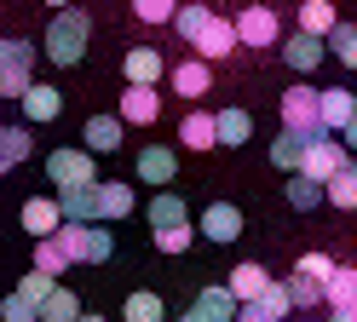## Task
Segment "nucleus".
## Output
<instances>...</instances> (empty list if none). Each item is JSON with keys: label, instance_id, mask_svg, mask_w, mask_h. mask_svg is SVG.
I'll use <instances>...</instances> for the list:
<instances>
[{"label": "nucleus", "instance_id": "nucleus-1", "mask_svg": "<svg viewBox=\"0 0 357 322\" xmlns=\"http://www.w3.org/2000/svg\"><path fill=\"white\" fill-rule=\"evenodd\" d=\"M86 40H93V17H86L81 6L52 12V23H47V58H52L58 69H75V63L86 58Z\"/></svg>", "mask_w": 357, "mask_h": 322}, {"label": "nucleus", "instance_id": "nucleus-2", "mask_svg": "<svg viewBox=\"0 0 357 322\" xmlns=\"http://www.w3.org/2000/svg\"><path fill=\"white\" fill-rule=\"evenodd\" d=\"M277 109H282V127L288 132H311V138L323 132V86H305V81L288 86Z\"/></svg>", "mask_w": 357, "mask_h": 322}, {"label": "nucleus", "instance_id": "nucleus-3", "mask_svg": "<svg viewBox=\"0 0 357 322\" xmlns=\"http://www.w3.org/2000/svg\"><path fill=\"white\" fill-rule=\"evenodd\" d=\"M47 178L58 184H98V161H93V150H75V144H63V150H52L47 155Z\"/></svg>", "mask_w": 357, "mask_h": 322}, {"label": "nucleus", "instance_id": "nucleus-4", "mask_svg": "<svg viewBox=\"0 0 357 322\" xmlns=\"http://www.w3.org/2000/svg\"><path fill=\"white\" fill-rule=\"evenodd\" d=\"M346 161H351V155H346V138H340V132H317V138H311V150H305V167H300V173L317 178V184H328Z\"/></svg>", "mask_w": 357, "mask_h": 322}, {"label": "nucleus", "instance_id": "nucleus-5", "mask_svg": "<svg viewBox=\"0 0 357 322\" xmlns=\"http://www.w3.org/2000/svg\"><path fill=\"white\" fill-rule=\"evenodd\" d=\"M167 86H173V98H185V104L208 98V92H213V63H208V58H185V63H173V69H167Z\"/></svg>", "mask_w": 357, "mask_h": 322}, {"label": "nucleus", "instance_id": "nucleus-6", "mask_svg": "<svg viewBox=\"0 0 357 322\" xmlns=\"http://www.w3.org/2000/svg\"><path fill=\"white\" fill-rule=\"evenodd\" d=\"M236 35H242V46H282V23H277V12L271 6H242L236 12Z\"/></svg>", "mask_w": 357, "mask_h": 322}, {"label": "nucleus", "instance_id": "nucleus-7", "mask_svg": "<svg viewBox=\"0 0 357 322\" xmlns=\"http://www.w3.org/2000/svg\"><path fill=\"white\" fill-rule=\"evenodd\" d=\"M121 75H127V86H162V75H167V58L155 52V46H127Z\"/></svg>", "mask_w": 357, "mask_h": 322}, {"label": "nucleus", "instance_id": "nucleus-8", "mask_svg": "<svg viewBox=\"0 0 357 322\" xmlns=\"http://www.w3.org/2000/svg\"><path fill=\"white\" fill-rule=\"evenodd\" d=\"M196 230H202L208 242L225 247V242L242 236V207H236V201H208V213H202V224H196Z\"/></svg>", "mask_w": 357, "mask_h": 322}, {"label": "nucleus", "instance_id": "nucleus-9", "mask_svg": "<svg viewBox=\"0 0 357 322\" xmlns=\"http://www.w3.org/2000/svg\"><path fill=\"white\" fill-rule=\"evenodd\" d=\"M17 219H24V230L40 242V236H58V230H63V207H58V196H29Z\"/></svg>", "mask_w": 357, "mask_h": 322}, {"label": "nucleus", "instance_id": "nucleus-10", "mask_svg": "<svg viewBox=\"0 0 357 322\" xmlns=\"http://www.w3.org/2000/svg\"><path fill=\"white\" fill-rule=\"evenodd\" d=\"M242 46V35H236V17H213L208 23V35L196 40V58H208V63H225L231 52Z\"/></svg>", "mask_w": 357, "mask_h": 322}, {"label": "nucleus", "instance_id": "nucleus-11", "mask_svg": "<svg viewBox=\"0 0 357 322\" xmlns=\"http://www.w3.org/2000/svg\"><path fill=\"white\" fill-rule=\"evenodd\" d=\"M323 58H328V40H323V35H305V29H300V35H288V40H282V63H288V69H300V75H311Z\"/></svg>", "mask_w": 357, "mask_h": 322}, {"label": "nucleus", "instance_id": "nucleus-12", "mask_svg": "<svg viewBox=\"0 0 357 322\" xmlns=\"http://www.w3.org/2000/svg\"><path fill=\"white\" fill-rule=\"evenodd\" d=\"M58 207H63V219H75V224H98V184H63V190H52Z\"/></svg>", "mask_w": 357, "mask_h": 322}, {"label": "nucleus", "instance_id": "nucleus-13", "mask_svg": "<svg viewBox=\"0 0 357 322\" xmlns=\"http://www.w3.org/2000/svg\"><path fill=\"white\" fill-rule=\"evenodd\" d=\"M155 115H162V92L155 86H127L121 92V121L127 127H155Z\"/></svg>", "mask_w": 357, "mask_h": 322}, {"label": "nucleus", "instance_id": "nucleus-14", "mask_svg": "<svg viewBox=\"0 0 357 322\" xmlns=\"http://www.w3.org/2000/svg\"><path fill=\"white\" fill-rule=\"evenodd\" d=\"M58 115H63V92L47 86V81H35V86L24 92V121H29V127H47V121H58Z\"/></svg>", "mask_w": 357, "mask_h": 322}, {"label": "nucleus", "instance_id": "nucleus-15", "mask_svg": "<svg viewBox=\"0 0 357 322\" xmlns=\"http://www.w3.org/2000/svg\"><path fill=\"white\" fill-rule=\"evenodd\" d=\"M139 178H144V184H162V190H167V184L178 178V155H173L167 144H144V150H139Z\"/></svg>", "mask_w": 357, "mask_h": 322}, {"label": "nucleus", "instance_id": "nucleus-16", "mask_svg": "<svg viewBox=\"0 0 357 322\" xmlns=\"http://www.w3.org/2000/svg\"><path fill=\"white\" fill-rule=\"evenodd\" d=\"M132 207H139V196H132V184H121V178H98V219H104V224L127 219Z\"/></svg>", "mask_w": 357, "mask_h": 322}, {"label": "nucleus", "instance_id": "nucleus-17", "mask_svg": "<svg viewBox=\"0 0 357 322\" xmlns=\"http://www.w3.org/2000/svg\"><path fill=\"white\" fill-rule=\"evenodd\" d=\"M351 121H357V92L323 86V132H346Z\"/></svg>", "mask_w": 357, "mask_h": 322}, {"label": "nucleus", "instance_id": "nucleus-18", "mask_svg": "<svg viewBox=\"0 0 357 322\" xmlns=\"http://www.w3.org/2000/svg\"><path fill=\"white\" fill-rule=\"evenodd\" d=\"M213 17H219V12L208 6V0H185V6H178V17H173V35L185 40V46H196V40L208 35V23H213Z\"/></svg>", "mask_w": 357, "mask_h": 322}, {"label": "nucleus", "instance_id": "nucleus-19", "mask_svg": "<svg viewBox=\"0 0 357 322\" xmlns=\"http://www.w3.org/2000/svg\"><path fill=\"white\" fill-rule=\"evenodd\" d=\"M196 311H202V316H213V322H236L242 299L231 293V282H208L202 293H196Z\"/></svg>", "mask_w": 357, "mask_h": 322}, {"label": "nucleus", "instance_id": "nucleus-20", "mask_svg": "<svg viewBox=\"0 0 357 322\" xmlns=\"http://www.w3.org/2000/svg\"><path fill=\"white\" fill-rule=\"evenodd\" d=\"M121 115H93V121L81 127V138H86V150L93 155H109V150H121Z\"/></svg>", "mask_w": 357, "mask_h": 322}, {"label": "nucleus", "instance_id": "nucleus-21", "mask_svg": "<svg viewBox=\"0 0 357 322\" xmlns=\"http://www.w3.org/2000/svg\"><path fill=\"white\" fill-rule=\"evenodd\" d=\"M178 138H185V150H213V144H219V115L190 109L185 121H178Z\"/></svg>", "mask_w": 357, "mask_h": 322}, {"label": "nucleus", "instance_id": "nucleus-22", "mask_svg": "<svg viewBox=\"0 0 357 322\" xmlns=\"http://www.w3.org/2000/svg\"><path fill=\"white\" fill-rule=\"evenodd\" d=\"M265 288H271V270H265L259 259H242V265L231 270V293L242 299V305H254V299H259Z\"/></svg>", "mask_w": 357, "mask_h": 322}, {"label": "nucleus", "instance_id": "nucleus-23", "mask_svg": "<svg viewBox=\"0 0 357 322\" xmlns=\"http://www.w3.org/2000/svg\"><path fill=\"white\" fill-rule=\"evenodd\" d=\"M305 150H311V132H288V127H282V138L271 144V167L300 173V167H305Z\"/></svg>", "mask_w": 357, "mask_h": 322}, {"label": "nucleus", "instance_id": "nucleus-24", "mask_svg": "<svg viewBox=\"0 0 357 322\" xmlns=\"http://www.w3.org/2000/svg\"><path fill=\"white\" fill-rule=\"evenodd\" d=\"M213 115H219V144H225V150H236V144H248V138H254V115L242 109V104L213 109Z\"/></svg>", "mask_w": 357, "mask_h": 322}, {"label": "nucleus", "instance_id": "nucleus-25", "mask_svg": "<svg viewBox=\"0 0 357 322\" xmlns=\"http://www.w3.org/2000/svg\"><path fill=\"white\" fill-rule=\"evenodd\" d=\"M300 29L328 40L334 29H340V12H334V0H300Z\"/></svg>", "mask_w": 357, "mask_h": 322}, {"label": "nucleus", "instance_id": "nucleus-26", "mask_svg": "<svg viewBox=\"0 0 357 322\" xmlns=\"http://www.w3.org/2000/svg\"><path fill=\"white\" fill-rule=\"evenodd\" d=\"M121 322H167V299H162V293H150V288L127 293V305H121Z\"/></svg>", "mask_w": 357, "mask_h": 322}, {"label": "nucleus", "instance_id": "nucleus-27", "mask_svg": "<svg viewBox=\"0 0 357 322\" xmlns=\"http://www.w3.org/2000/svg\"><path fill=\"white\" fill-rule=\"evenodd\" d=\"M35 150V138H29V121H17V127H0V173L17 167V161H29Z\"/></svg>", "mask_w": 357, "mask_h": 322}, {"label": "nucleus", "instance_id": "nucleus-28", "mask_svg": "<svg viewBox=\"0 0 357 322\" xmlns=\"http://www.w3.org/2000/svg\"><path fill=\"white\" fill-rule=\"evenodd\" d=\"M323 201H328V184L305 178V173L288 178V207H294V213H311V207H323Z\"/></svg>", "mask_w": 357, "mask_h": 322}, {"label": "nucleus", "instance_id": "nucleus-29", "mask_svg": "<svg viewBox=\"0 0 357 322\" xmlns=\"http://www.w3.org/2000/svg\"><path fill=\"white\" fill-rule=\"evenodd\" d=\"M144 213H150V230H167V224H190V213H185V196H173V190H162V196H155V201L144 207Z\"/></svg>", "mask_w": 357, "mask_h": 322}, {"label": "nucleus", "instance_id": "nucleus-30", "mask_svg": "<svg viewBox=\"0 0 357 322\" xmlns=\"http://www.w3.org/2000/svg\"><path fill=\"white\" fill-rule=\"evenodd\" d=\"M328 207H340V213H357V161H346V167L328 178Z\"/></svg>", "mask_w": 357, "mask_h": 322}, {"label": "nucleus", "instance_id": "nucleus-31", "mask_svg": "<svg viewBox=\"0 0 357 322\" xmlns=\"http://www.w3.org/2000/svg\"><path fill=\"white\" fill-rule=\"evenodd\" d=\"M328 311H340V305H357V265H340V270H334L328 276Z\"/></svg>", "mask_w": 357, "mask_h": 322}, {"label": "nucleus", "instance_id": "nucleus-32", "mask_svg": "<svg viewBox=\"0 0 357 322\" xmlns=\"http://www.w3.org/2000/svg\"><path fill=\"white\" fill-rule=\"evenodd\" d=\"M70 265H75V259L63 253V242H58V236H40V242H35V270H47V276H63Z\"/></svg>", "mask_w": 357, "mask_h": 322}, {"label": "nucleus", "instance_id": "nucleus-33", "mask_svg": "<svg viewBox=\"0 0 357 322\" xmlns=\"http://www.w3.org/2000/svg\"><path fill=\"white\" fill-rule=\"evenodd\" d=\"M81 316H86V311L75 305V293L63 288V282L52 288V299H47V305H40V322H81Z\"/></svg>", "mask_w": 357, "mask_h": 322}, {"label": "nucleus", "instance_id": "nucleus-34", "mask_svg": "<svg viewBox=\"0 0 357 322\" xmlns=\"http://www.w3.org/2000/svg\"><path fill=\"white\" fill-rule=\"evenodd\" d=\"M288 293H294V311H311V305H328V293H323V282H317V276H305V270H294V276H288Z\"/></svg>", "mask_w": 357, "mask_h": 322}, {"label": "nucleus", "instance_id": "nucleus-35", "mask_svg": "<svg viewBox=\"0 0 357 322\" xmlns=\"http://www.w3.org/2000/svg\"><path fill=\"white\" fill-rule=\"evenodd\" d=\"M29 86H35V63H12V69H0V98H24Z\"/></svg>", "mask_w": 357, "mask_h": 322}, {"label": "nucleus", "instance_id": "nucleus-36", "mask_svg": "<svg viewBox=\"0 0 357 322\" xmlns=\"http://www.w3.org/2000/svg\"><path fill=\"white\" fill-rule=\"evenodd\" d=\"M109 253H116V236L104 230V219H98V224H86V259H81V265H104Z\"/></svg>", "mask_w": 357, "mask_h": 322}, {"label": "nucleus", "instance_id": "nucleus-37", "mask_svg": "<svg viewBox=\"0 0 357 322\" xmlns=\"http://www.w3.org/2000/svg\"><path fill=\"white\" fill-rule=\"evenodd\" d=\"M185 0H132V17L139 23H173Z\"/></svg>", "mask_w": 357, "mask_h": 322}, {"label": "nucleus", "instance_id": "nucleus-38", "mask_svg": "<svg viewBox=\"0 0 357 322\" xmlns=\"http://www.w3.org/2000/svg\"><path fill=\"white\" fill-rule=\"evenodd\" d=\"M328 52L340 58L346 69H357V23H340V29L328 35Z\"/></svg>", "mask_w": 357, "mask_h": 322}, {"label": "nucleus", "instance_id": "nucleus-39", "mask_svg": "<svg viewBox=\"0 0 357 322\" xmlns=\"http://www.w3.org/2000/svg\"><path fill=\"white\" fill-rule=\"evenodd\" d=\"M0 322H40V305L24 299V293H6L0 299Z\"/></svg>", "mask_w": 357, "mask_h": 322}, {"label": "nucleus", "instance_id": "nucleus-40", "mask_svg": "<svg viewBox=\"0 0 357 322\" xmlns=\"http://www.w3.org/2000/svg\"><path fill=\"white\" fill-rule=\"evenodd\" d=\"M259 305L271 311L277 322H288V311H294V293H288V282H277V276H271V288L259 293Z\"/></svg>", "mask_w": 357, "mask_h": 322}, {"label": "nucleus", "instance_id": "nucleus-41", "mask_svg": "<svg viewBox=\"0 0 357 322\" xmlns=\"http://www.w3.org/2000/svg\"><path fill=\"white\" fill-rule=\"evenodd\" d=\"M196 236H202V230H190V224H167V230H155V247H162V253H185Z\"/></svg>", "mask_w": 357, "mask_h": 322}, {"label": "nucleus", "instance_id": "nucleus-42", "mask_svg": "<svg viewBox=\"0 0 357 322\" xmlns=\"http://www.w3.org/2000/svg\"><path fill=\"white\" fill-rule=\"evenodd\" d=\"M52 288H58V276H47V270H29L24 282H17V293H24V299H35V305H47V299H52Z\"/></svg>", "mask_w": 357, "mask_h": 322}, {"label": "nucleus", "instance_id": "nucleus-43", "mask_svg": "<svg viewBox=\"0 0 357 322\" xmlns=\"http://www.w3.org/2000/svg\"><path fill=\"white\" fill-rule=\"evenodd\" d=\"M58 242H63V253L81 265L86 259V224H75V219H63V230H58Z\"/></svg>", "mask_w": 357, "mask_h": 322}, {"label": "nucleus", "instance_id": "nucleus-44", "mask_svg": "<svg viewBox=\"0 0 357 322\" xmlns=\"http://www.w3.org/2000/svg\"><path fill=\"white\" fill-rule=\"evenodd\" d=\"M294 270H305V276H317V282L328 288V276H334V270H340V265H334V259H328V253H317V247H311V253H300V265H294Z\"/></svg>", "mask_w": 357, "mask_h": 322}, {"label": "nucleus", "instance_id": "nucleus-45", "mask_svg": "<svg viewBox=\"0 0 357 322\" xmlns=\"http://www.w3.org/2000/svg\"><path fill=\"white\" fill-rule=\"evenodd\" d=\"M12 63H35V46L6 35V40H0V69H12Z\"/></svg>", "mask_w": 357, "mask_h": 322}, {"label": "nucleus", "instance_id": "nucleus-46", "mask_svg": "<svg viewBox=\"0 0 357 322\" xmlns=\"http://www.w3.org/2000/svg\"><path fill=\"white\" fill-rule=\"evenodd\" d=\"M236 322H277V316H271V311H265L259 299H254V305H242V311H236Z\"/></svg>", "mask_w": 357, "mask_h": 322}, {"label": "nucleus", "instance_id": "nucleus-47", "mask_svg": "<svg viewBox=\"0 0 357 322\" xmlns=\"http://www.w3.org/2000/svg\"><path fill=\"white\" fill-rule=\"evenodd\" d=\"M328 322H357V305H340V311H334Z\"/></svg>", "mask_w": 357, "mask_h": 322}, {"label": "nucleus", "instance_id": "nucleus-48", "mask_svg": "<svg viewBox=\"0 0 357 322\" xmlns=\"http://www.w3.org/2000/svg\"><path fill=\"white\" fill-rule=\"evenodd\" d=\"M178 322H213V316H202V311H196V305H190V311H185V316H178Z\"/></svg>", "mask_w": 357, "mask_h": 322}, {"label": "nucleus", "instance_id": "nucleus-49", "mask_svg": "<svg viewBox=\"0 0 357 322\" xmlns=\"http://www.w3.org/2000/svg\"><path fill=\"white\" fill-rule=\"evenodd\" d=\"M340 138H351V150H357V121H351V127H346V132H340Z\"/></svg>", "mask_w": 357, "mask_h": 322}, {"label": "nucleus", "instance_id": "nucleus-50", "mask_svg": "<svg viewBox=\"0 0 357 322\" xmlns=\"http://www.w3.org/2000/svg\"><path fill=\"white\" fill-rule=\"evenodd\" d=\"M47 6H52V12H63V6H75V0H47Z\"/></svg>", "mask_w": 357, "mask_h": 322}, {"label": "nucleus", "instance_id": "nucleus-51", "mask_svg": "<svg viewBox=\"0 0 357 322\" xmlns=\"http://www.w3.org/2000/svg\"><path fill=\"white\" fill-rule=\"evenodd\" d=\"M81 322H109V316H81Z\"/></svg>", "mask_w": 357, "mask_h": 322}]
</instances>
